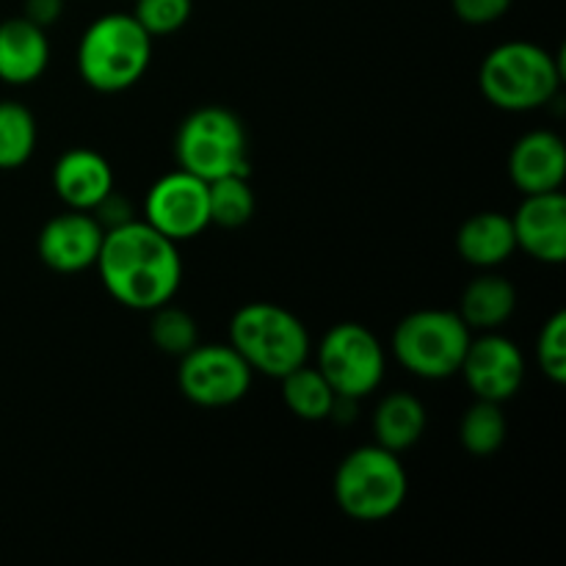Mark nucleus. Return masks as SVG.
I'll list each match as a JSON object with an SVG mask.
<instances>
[{
	"label": "nucleus",
	"instance_id": "obj_12",
	"mask_svg": "<svg viewBox=\"0 0 566 566\" xmlns=\"http://www.w3.org/2000/svg\"><path fill=\"white\" fill-rule=\"evenodd\" d=\"M105 230L88 210H70L53 216L39 230V260L55 274H81L94 269Z\"/></svg>",
	"mask_w": 566,
	"mask_h": 566
},
{
	"label": "nucleus",
	"instance_id": "obj_29",
	"mask_svg": "<svg viewBox=\"0 0 566 566\" xmlns=\"http://www.w3.org/2000/svg\"><path fill=\"white\" fill-rule=\"evenodd\" d=\"M61 14H64V0H25L22 3V17L31 20L33 25L44 28V31L50 25H55L61 20Z\"/></svg>",
	"mask_w": 566,
	"mask_h": 566
},
{
	"label": "nucleus",
	"instance_id": "obj_22",
	"mask_svg": "<svg viewBox=\"0 0 566 566\" xmlns=\"http://www.w3.org/2000/svg\"><path fill=\"white\" fill-rule=\"evenodd\" d=\"M39 127L31 108L17 99H0V171L22 169L36 153Z\"/></svg>",
	"mask_w": 566,
	"mask_h": 566
},
{
	"label": "nucleus",
	"instance_id": "obj_13",
	"mask_svg": "<svg viewBox=\"0 0 566 566\" xmlns=\"http://www.w3.org/2000/svg\"><path fill=\"white\" fill-rule=\"evenodd\" d=\"M514 241L531 260L562 265L566 260V197L562 191L528 193L512 216Z\"/></svg>",
	"mask_w": 566,
	"mask_h": 566
},
{
	"label": "nucleus",
	"instance_id": "obj_2",
	"mask_svg": "<svg viewBox=\"0 0 566 566\" xmlns=\"http://www.w3.org/2000/svg\"><path fill=\"white\" fill-rule=\"evenodd\" d=\"M153 64V36L125 11L88 22L77 42V72L88 88L119 94L136 86Z\"/></svg>",
	"mask_w": 566,
	"mask_h": 566
},
{
	"label": "nucleus",
	"instance_id": "obj_21",
	"mask_svg": "<svg viewBox=\"0 0 566 566\" xmlns=\"http://www.w3.org/2000/svg\"><path fill=\"white\" fill-rule=\"evenodd\" d=\"M506 434L509 423L506 415H503V403L475 398L459 420V442L470 457H495L506 442Z\"/></svg>",
	"mask_w": 566,
	"mask_h": 566
},
{
	"label": "nucleus",
	"instance_id": "obj_14",
	"mask_svg": "<svg viewBox=\"0 0 566 566\" xmlns=\"http://www.w3.org/2000/svg\"><path fill=\"white\" fill-rule=\"evenodd\" d=\"M509 180L523 197L562 191L566 180V147L553 130H531L509 153Z\"/></svg>",
	"mask_w": 566,
	"mask_h": 566
},
{
	"label": "nucleus",
	"instance_id": "obj_26",
	"mask_svg": "<svg viewBox=\"0 0 566 566\" xmlns=\"http://www.w3.org/2000/svg\"><path fill=\"white\" fill-rule=\"evenodd\" d=\"M536 363L539 370L562 387L566 381V313H556L545 321L536 337Z\"/></svg>",
	"mask_w": 566,
	"mask_h": 566
},
{
	"label": "nucleus",
	"instance_id": "obj_23",
	"mask_svg": "<svg viewBox=\"0 0 566 566\" xmlns=\"http://www.w3.org/2000/svg\"><path fill=\"white\" fill-rule=\"evenodd\" d=\"M210 224L221 230H241L258 210V197L252 191L249 175H227L208 182Z\"/></svg>",
	"mask_w": 566,
	"mask_h": 566
},
{
	"label": "nucleus",
	"instance_id": "obj_11",
	"mask_svg": "<svg viewBox=\"0 0 566 566\" xmlns=\"http://www.w3.org/2000/svg\"><path fill=\"white\" fill-rule=\"evenodd\" d=\"M459 374L475 398L506 403L523 390L525 357L512 337L501 332H479V337H470Z\"/></svg>",
	"mask_w": 566,
	"mask_h": 566
},
{
	"label": "nucleus",
	"instance_id": "obj_16",
	"mask_svg": "<svg viewBox=\"0 0 566 566\" xmlns=\"http://www.w3.org/2000/svg\"><path fill=\"white\" fill-rule=\"evenodd\" d=\"M50 64L48 31L25 17L0 22V81L6 86H31Z\"/></svg>",
	"mask_w": 566,
	"mask_h": 566
},
{
	"label": "nucleus",
	"instance_id": "obj_4",
	"mask_svg": "<svg viewBox=\"0 0 566 566\" xmlns=\"http://www.w3.org/2000/svg\"><path fill=\"white\" fill-rule=\"evenodd\" d=\"M332 495L337 509L357 523H381L401 512L409 495V475L398 453L363 446L346 453L335 470Z\"/></svg>",
	"mask_w": 566,
	"mask_h": 566
},
{
	"label": "nucleus",
	"instance_id": "obj_3",
	"mask_svg": "<svg viewBox=\"0 0 566 566\" xmlns=\"http://www.w3.org/2000/svg\"><path fill=\"white\" fill-rule=\"evenodd\" d=\"M562 77V59L542 44L503 42L481 61L479 86L486 103L495 108L528 114L556 97Z\"/></svg>",
	"mask_w": 566,
	"mask_h": 566
},
{
	"label": "nucleus",
	"instance_id": "obj_6",
	"mask_svg": "<svg viewBox=\"0 0 566 566\" xmlns=\"http://www.w3.org/2000/svg\"><path fill=\"white\" fill-rule=\"evenodd\" d=\"M177 169L213 182L249 175V136L241 116L224 105H202L180 122L175 136Z\"/></svg>",
	"mask_w": 566,
	"mask_h": 566
},
{
	"label": "nucleus",
	"instance_id": "obj_28",
	"mask_svg": "<svg viewBox=\"0 0 566 566\" xmlns=\"http://www.w3.org/2000/svg\"><path fill=\"white\" fill-rule=\"evenodd\" d=\"M92 216L99 221V227H103L105 232L136 219V216H133V205L127 202V199H122L116 191H111L108 197H105L103 202L92 210Z\"/></svg>",
	"mask_w": 566,
	"mask_h": 566
},
{
	"label": "nucleus",
	"instance_id": "obj_10",
	"mask_svg": "<svg viewBox=\"0 0 566 566\" xmlns=\"http://www.w3.org/2000/svg\"><path fill=\"white\" fill-rule=\"evenodd\" d=\"M144 221L175 243L202 235L210 227L208 182L182 169L158 177L144 199Z\"/></svg>",
	"mask_w": 566,
	"mask_h": 566
},
{
	"label": "nucleus",
	"instance_id": "obj_1",
	"mask_svg": "<svg viewBox=\"0 0 566 566\" xmlns=\"http://www.w3.org/2000/svg\"><path fill=\"white\" fill-rule=\"evenodd\" d=\"M94 269L99 271L105 293L136 313H153L160 304H169L182 282L177 243L144 219L105 232Z\"/></svg>",
	"mask_w": 566,
	"mask_h": 566
},
{
	"label": "nucleus",
	"instance_id": "obj_8",
	"mask_svg": "<svg viewBox=\"0 0 566 566\" xmlns=\"http://www.w3.org/2000/svg\"><path fill=\"white\" fill-rule=\"evenodd\" d=\"M315 368L335 396L363 401L379 390L387 374V352L379 337L357 321L335 324L315 348Z\"/></svg>",
	"mask_w": 566,
	"mask_h": 566
},
{
	"label": "nucleus",
	"instance_id": "obj_20",
	"mask_svg": "<svg viewBox=\"0 0 566 566\" xmlns=\"http://www.w3.org/2000/svg\"><path fill=\"white\" fill-rule=\"evenodd\" d=\"M282 401L291 409L293 418L304 423H321L329 420L332 407H335V390L324 379L318 368H310L307 363L298 365L296 370L282 376Z\"/></svg>",
	"mask_w": 566,
	"mask_h": 566
},
{
	"label": "nucleus",
	"instance_id": "obj_17",
	"mask_svg": "<svg viewBox=\"0 0 566 566\" xmlns=\"http://www.w3.org/2000/svg\"><path fill=\"white\" fill-rule=\"evenodd\" d=\"M457 252L473 269L495 271L517 252L512 216L481 210L464 219L457 230Z\"/></svg>",
	"mask_w": 566,
	"mask_h": 566
},
{
	"label": "nucleus",
	"instance_id": "obj_19",
	"mask_svg": "<svg viewBox=\"0 0 566 566\" xmlns=\"http://www.w3.org/2000/svg\"><path fill=\"white\" fill-rule=\"evenodd\" d=\"M426 415L423 401L412 392H390L374 409V434L376 446L387 448L392 453H403L420 442L426 434Z\"/></svg>",
	"mask_w": 566,
	"mask_h": 566
},
{
	"label": "nucleus",
	"instance_id": "obj_18",
	"mask_svg": "<svg viewBox=\"0 0 566 566\" xmlns=\"http://www.w3.org/2000/svg\"><path fill=\"white\" fill-rule=\"evenodd\" d=\"M517 310V287L495 271H484L468 282L459 298V318L470 332H501Z\"/></svg>",
	"mask_w": 566,
	"mask_h": 566
},
{
	"label": "nucleus",
	"instance_id": "obj_9",
	"mask_svg": "<svg viewBox=\"0 0 566 566\" xmlns=\"http://www.w3.org/2000/svg\"><path fill=\"white\" fill-rule=\"evenodd\" d=\"M254 370L230 343H197L177 365V387L193 407L224 409L252 390Z\"/></svg>",
	"mask_w": 566,
	"mask_h": 566
},
{
	"label": "nucleus",
	"instance_id": "obj_24",
	"mask_svg": "<svg viewBox=\"0 0 566 566\" xmlns=\"http://www.w3.org/2000/svg\"><path fill=\"white\" fill-rule=\"evenodd\" d=\"M149 340L160 354L180 359L182 354L191 352L199 343V326L191 313L175 304H160L153 310V321H149Z\"/></svg>",
	"mask_w": 566,
	"mask_h": 566
},
{
	"label": "nucleus",
	"instance_id": "obj_5",
	"mask_svg": "<svg viewBox=\"0 0 566 566\" xmlns=\"http://www.w3.org/2000/svg\"><path fill=\"white\" fill-rule=\"evenodd\" d=\"M227 343L247 359L254 374L269 379H282L296 370L313 352V340L302 318L271 302L243 304L232 315Z\"/></svg>",
	"mask_w": 566,
	"mask_h": 566
},
{
	"label": "nucleus",
	"instance_id": "obj_27",
	"mask_svg": "<svg viewBox=\"0 0 566 566\" xmlns=\"http://www.w3.org/2000/svg\"><path fill=\"white\" fill-rule=\"evenodd\" d=\"M512 3L514 0H451V9L468 25H492L506 17Z\"/></svg>",
	"mask_w": 566,
	"mask_h": 566
},
{
	"label": "nucleus",
	"instance_id": "obj_25",
	"mask_svg": "<svg viewBox=\"0 0 566 566\" xmlns=\"http://www.w3.org/2000/svg\"><path fill=\"white\" fill-rule=\"evenodd\" d=\"M193 14V0H136L133 17L149 36H171L182 31Z\"/></svg>",
	"mask_w": 566,
	"mask_h": 566
},
{
	"label": "nucleus",
	"instance_id": "obj_7",
	"mask_svg": "<svg viewBox=\"0 0 566 566\" xmlns=\"http://www.w3.org/2000/svg\"><path fill=\"white\" fill-rule=\"evenodd\" d=\"M473 332L457 310H415L392 332V357L423 381L451 379L462 368Z\"/></svg>",
	"mask_w": 566,
	"mask_h": 566
},
{
	"label": "nucleus",
	"instance_id": "obj_15",
	"mask_svg": "<svg viewBox=\"0 0 566 566\" xmlns=\"http://www.w3.org/2000/svg\"><path fill=\"white\" fill-rule=\"evenodd\" d=\"M53 191L70 210L92 213L114 191V169L108 158L92 147H72L55 160Z\"/></svg>",
	"mask_w": 566,
	"mask_h": 566
}]
</instances>
